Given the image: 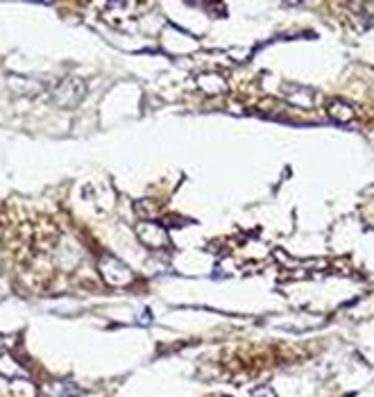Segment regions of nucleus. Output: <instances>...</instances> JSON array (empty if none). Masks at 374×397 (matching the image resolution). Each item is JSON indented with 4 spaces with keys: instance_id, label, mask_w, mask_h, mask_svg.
I'll use <instances>...</instances> for the list:
<instances>
[{
    "instance_id": "1",
    "label": "nucleus",
    "mask_w": 374,
    "mask_h": 397,
    "mask_svg": "<svg viewBox=\"0 0 374 397\" xmlns=\"http://www.w3.org/2000/svg\"><path fill=\"white\" fill-rule=\"evenodd\" d=\"M98 270H100L105 284L114 286V289H125V286H130L134 280H137L132 273V268L123 264V261L114 257V254H102L100 261H98Z\"/></svg>"
},
{
    "instance_id": "2",
    "label": "nucleus",
    "mask_w": 374,
    "mask_h": 397,
    "mask_svg": "<svg viewBox=\"0 0 374 397\" xmlns=\"http://www.w3.org/2000/svg\"><path fill=\"white\" fill-rule=\"evenodd\" d=\"M84 93H86V84L82 82V79L66 77L57 89L52 91V102L61 109H70L84 98Z\"/></svg>"
},
{
    "instance_id": "3",
    "label": "nucleus",
    "mask_w": 374,
    "mask_h": 397,
    "mask_svg": "<svg viewBox=\"0 0 374 397\" xmlns=\"http://www.w3.org/2000/svg\"><path fill=\"white\" fill-rule=\"evenodd\" d=\"M137 234H139V241L150 250H164L170 245L168 229H166L164 225H159V222H155V220L141 222V225L137 227Z\"/></svg>"
},
{
    "instance_id": "4",
    "label": "nucleus",
    "mask_w": 374,
    "mask_h": 397,
    "mask_svg": "<svg viewBox=\"0 0 374 397\" xmlns=\"http://www.w3.org/2000/svg\"><path fill=\"white\" fill-rule=\"evenodd\" d=\"M197 86H200V91L206 93V95H222L227 93V79L222 77L216 70H204V73L197 75Z\"/></svg>"
},
{
    "instance_id": "5",
    "label": "nucleus",
    "mask_w": 374,
    "mask_h": 397,
    "mask_svg": "<svg viewBox=\"0 0 374 397\" xmlns=\"http://www.w3.org/2000/svg\"><path fill=\"white\" fill-rule=\"evenodd\" d=\"M284 95L288 98L293 107L299 109H308L313 107V91L306 89V86H297V84H284Z\"/></svg>"
},
{
    "instance_id": "6",
    "label": "nucleus",
    "mask_w": 374,
    "mask_h": 397,
    "mask_svg": "<svg viewBox=\"0 0 374 397\" xmlns=\"http://www.w3.org/2000/svg\"><path fill=\"white\" fill-rule=\"evenodd\" d=\"M0 377L5 379H28V372L23 370V365L14 359L10 352H0Z\"/></svg>"
},
{
    "instance_id": "7",
    "label": "nucleus",
    "mask_w": 374,
    "mask_h": 397,
    "mask_svg": "<svg viewBox=\"0 0 374 397\" xmlns=\"http://www.w3.org/2000/svg\"><path fill=\"white\" fill-rule=\"evenodd\" d=\"M327 116L336 123H349L356 118V109L345 100H331L327 105Z\"/></svg>"
},
{
    "instance_id": "8",
    "label": "nucleus",
    "mask_w": 374,
    "mask_h": 397,
    "mask_svg": "<svg viewBox=\"0 0 374 397\" xmlns=\"http://www.w3.org/2000/svg\"><path fill=\"white\" fill-rule=\"evenodd\" d=\"M43 397H73L79 393V388L73 384V381H55V384L43 386Z\"/></svg>"
},
{
    "instance_id": "9",
    "label": "nucleus",
    "mask_w": 374,
    "mask_h": 397,
    "mask_svg": "<svg viewBox=\"0 0 374 397\" xmlns=\"http://www.w3.org/2000/svg\"><path fill=\"white\" fill-rule=\"evenodd\" d=\"M252 395H254V397H275V393L268 391V388H259V391H254Z\"/></svg>"
}]
</instances>
